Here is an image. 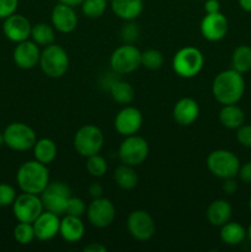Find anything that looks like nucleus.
<instances>
[{"instance_id":"nucleus-1","label":"nucleus","mask_w":251,"mask_h":252,"mask_svg":"<svg viewBox=\"0 0 251 252\" xmlns=\"http://www.w3.org/2000/svg\"><path fill=\"white\" fill-rule=\"evenodd\" d=\"M214 98L220 105H234L243 98L245 93V80L243 74L231 69L217 74L212 84Z\"/></svg>"},{"instance_id":"nucleus-2","label":"nucleus","mask_w":251,"mask_h":252,"mask_svg":"<svg viewBox=\"0 0 251 252\" xmlns=\"http://www.w3.org/2000/svg\"><path fill=\"white\" fill-rule=\"evenodd\" d=\"M16 181L22 192L41 194L49 184V171L47 165L31 160L19 167Z\"/></svg>"},{"instance_id":"nucleus-3","label":"nucleus","mask_w":251,"mask_h":252,"mask_svg":"<svg viewBox=\"0 0 251 252\" xmlns=\"http://www.w3.org/2000/svg\"><path fill=\"white\" fill-rule=\"evenodd\" d=\"M240 166L239 158L230 150L217 149L207 158V167L211 174L221 180L235 179Z\"/></svg>"},{"instance_id":"nucleus-4","label":"nucleus","mask_w":251,"mask_h":252,"mask_svg":"<svg viewBox=\"0 0 251 252\" xmlns=\"http://www.w3.org/2000/svg\"><path fill=\"white\" fill-rule=\"evenodd\" d=\"M204 65V57L196 47L187 46L177 51L172 59V69L179 76L191 79L201 73Z\"/></svg>"},{"instance_id":"nucleus-5","label":"nucleus","mask_w":251,"mask_h":252,"mask_svg":"<svg viewBox=\"0 0 251 252\" xmlns=\"http://www.w3.org/2000/svg\"><path fill=\"white\" fill-rule=\"evenodd\" d=\"M39 66L49 78H61L68 71L69 56L59 44H49L44 47L39 57Z\"/></svg>"},{"instance_id":"nucleus-6","label":"nucleus","mask_w":251,"mask_h":252,"mask_svg":"<svg viewBox=\"0 0 251 252\" xmlns=\"http://www.w3.org/2000/svg\"><path fill=\"white\" fill-rule=\"evenodd\" d=\"M110 65L115 73L130 74L142 65V52L132 43H125L112 52Z\"/></svg>"},{"instance_id":"nucleus-7","label":"nucleus","mask_w":251,"mask_h":252,"mask_svg":"<svg viewBox=\"0 0 251 252\" xmlns=\"http://www.w3.org/2000/svg\"><path fill=\"white\" fill-rule=\"evenodd\" d=\"M103 138L102 130L94 125H86L79 128L74 137V148L81 157L88 158L100 153L102 149Z\"/></svg>"},{"instance_id":"nucleus-8","label":"nucleus","mask_w":251,"mask_h":252,"mask_svg":"<svg viewBox=\"0 0 251 252\" xmlns=\"http://www.w3.org/2000/svg\"><path fill=\"white\" fill-rule=\"evenodd\" d=\"M5 145L16 152H26L33 148L37 142L34 130L26 123L14 122L10 123L4 130Z\"/></svg>"},{"instance_id":"nucleus-9","label":"nucleus","mask_w":251,"mask_h":252,"mask_svg":"<svg viewBox=\"0 0 251 252\" xmlns=\"http://www.w3.org/2000/svg\"><path fill=\"white\" fill-rule=\"evenodd\" d=\"M71 197L70 187L64 182H52L41 193V199L46 211L57 216L65 214L68 201Z\"/></svg>"},{"instance_id":"nucleus-10","label":"nucleus","mask_w":251,"mask_h":252,"mask_svg":"<svg viewBox=\"0 0 251 252\" xmlns=\"http://www.w3.org/2000/svg\"><path fill=\"white\" fill-rule=\"evenodd\" d=\"M149 155V144L139 135H128L118 148V157L123 164L138 166L147 160Z\"/></svg>"},{"instance_id":"nucleus-11","label":"nucleus","mask_w":251,"mask_h":252,"mask_svg":"<svg viewBox=\"0 0 251 252\" xmlns=\"http://www.w3.org/2000/svg\"><path fill=\"white\" fill-rule=\"evenodd\" d=\"M43 211L44 207L39 194L24 192L17 196L12 203V212H14L15 218L25 223H33Z\"/></svg>"},{"instance_id":"nucleus-12","label":"nucleus","mask_w":251,"mask_h":252,"mask_svg":"<svg viewBox=\"0 0 251 252\" xmlns=\"http://www.w3.org/2000/svg\"><path fill=\"white\" fill-rule=\"evenodd\" d=\"M89 223L98 229L107 228L116 218V208L112 202L103 197L94 198V201L86 208Z\"/></svg>"},{"instance_id":"nucleus-13","label":"nucleus","mask_w":251,"mask_h":252,"mask_svg":"<svg viewBox=\"0 0 251 252\" xmlns=\"http://www.w3.org/2000/svg\"><path fill=\"white\" fill-rule=\"evenodd\" d=\"M127 229L135 240L147 241L154 236L157 226L155 220L148 212L138 209L128 216Z\"/></svg>"},{"instance_id":"nucleus-14","label":"nucleus","mask_w":251,"mask_h":252,"mask_svg":"<svg viewBox=\"0 0 251 252\" xmlns=\"http://www.w3.org/2000/svg\"><path fill=\"white\" fill-rule=\"evenodd\" d=\"M201 33L207 41L218 42L226 36L229 30V22L225 15L219 12L214 14H206V16L202 19L201 25Z\"/></svg>"},{"instance_id":"nucleus-15","label":"nucleus","mask_w":251,"mask_h":252,"mask_svg":"<svg viewBox=\"0 0 251 252\" xmlns=\"http://www.w3.org/2000/svg\"><path fill=\"white\" fill-rule=\"evenodd\" d=\"M143 125V115L138 108L133 106H126L116 115L115 128L121 135L137 134Z\"/></svg>"},{"instance_id":"nucleus-16","label":"nucleus","mask_w":251,"mask_h":252,"mask_svg":"<svg viewBox=\"0 0 251 252\" xmlns=\"http://www.w3.org/2000/svg\"><path fill=\"white\" fill-rule=\"evenodd\" d=\"M31 22L24 15L12 14L7 16L6 19H4L2 32L7 39L15 42V43L29 39L31 37Z\"/></svg>"},{"instance_id":"nucleus-17","label":"nucleus","mask_w":251,"mask_h":252,"mask_svg":"<svg viewBox=\"0 0 251 252\" xmlns=\"http://www.w3.org/2000/svg\"><path fill=\"white\" fill-rule=\"evenodd\" d=\"M39 57H41L39 46L29 39L19 42L12 53L15 64L24 70L33 69L39 63Z\"/></svg>"},{"instance_id":"nucleus-18","label":"nucleus","mask_w":251,"mask_h":252,"mask_svg":"<svg viewBox=\"0 0 251 252\" xmlns=\"http://www.w3.org/2000/svg\"><path fill=\"white\" fill-rule=\"evenodd\" d=\"M52 26L62 33H70L78 26V15L74 6L58 2L52 10Z\"/></svg>"},{"instance_id":"nucleus-19","label":"nucleus","mask_w":251,"mask_h":252,"mask_svg":"<svg viewBox=\"0 0 251 252\" xmlns=\"http://www.w3.org/2000/svg\"><path fill=\"white\" fill-rule=\"evenodd\" d=\"M34 229V236L39 241H49L59 234L61 219L59 216L44 209L38 218L32 223Z\"/></svg>"},{"instance_id":"nucleus-20","label":"nucleus","mask_w":251,"mask_h":252,"mask_svg":"<svg viewBox=\"0 0 251 252\" xmlns=\"http://www.w3.org/2000/svg\"><path fill=\"white\" fill-rule=\"evenodd\" d=\"M172 116L180 126L193 125L199 116L198 102L191 97L181 98L175 103Z\"/></svg>"},{"instance_id":"nucleus-21","label":"nucleus","mask_w":251,"mask_h":252,"mask_svg":"<svg viewBox=\"0 0 251 252\" xmlns=\"http://www.w3.org/2000/svg\"><path fill=\"white\" fill-rule=\"evenodd\" d=\"M59 234L66 243H78L84 238L85 225L80 217H74L66 214L61 220Z\"/></svg>"},{"instance_id":"nucleus-22","label":"nucleus","mask_w":251,"mask_h":252,"mask_svg":"<svg viewBox=\"0 0 251 252\" xmlns=\"http://www.w3.org/2000/svg\"><path fill=\"white\" fill-rule=\"evenodd\" d=\"M233 216L231 204L225 199H216L207 208V219L213 226H221L228 223Z\"/></svg>"},{"instance_id":"nucleus-23","label":"nucleus","mask_w":251,"mask_h":252,"mask_svg":"<svg viewBox=\"0 0 251 252\" xmlns=\"http://www.w3.org/2000/svg\"><path fill=\"white\" fill-rule=\"evenodd\" d=\"M143 0H111V9L125 21H133L143 11Z\"/></svg>"},{"instance_id":"nucleus-24","label":"nucleus","mask_w":251,"mask_h":252,"mask_svg":"<svg viewBox=\"0 0 251 252\" xmlns=\"http://www.w3.org/2000/svg\"><path fill=\"white\" fill-rule=\"evenodd\" d=\"M219 236H220V240L226 245L236 246L240 245L245 240L246 236H248V231L240 223L229 220L228 223L220 226Z\"/></svg>"},{"instance_id":"nucleus-25","label":"nucleus","mask_w":251,"mask_h":252,"mask_svg":"<svg viewBox=\"0 0 251 252\" xmlns=\"http://www.w3.org/2000/svg\"><path fill=\"white\" fill-rule=\"evenodd\" d=\"M219 122L228 129H238L245 122V113L236 103L223 105L219 112Z\"/></svg>"},{"instance_id":"nucleus-26","label":"nucleus","mask_w":251,"mask_h":252,"mask_svg":"<svg viewBox=\"0 0 251 252\" xmlns=\"http://www.w3.org/2000/svg\"><path fill=\"white\" fill-rule=\"evenodd\" d=\"M33 157L34 160L42 162L44 165H48L57 158V144L49 138H42L38 139L33 145Z\"/></svg>"},{"instance_id":"nucleus-27","label":"nucleus","mask_w":251,"mask_h":252,"mask_svg":"<svg viewBox=\"0 0 251 252\" xmlns=\"http://www.w3.org/2000/svg\"><path fill=\"white\" fill-rule=\"evenodd\" d=\"M113 177H115L117 186L122 189H126V191L135 189V186L138 185V175L135 170L133 169V166L123 164V162L116 167Z\"/></svg>"},{"instance_id":"nucleus-28","label":"nucleus","mask_w":251,"mask_h":252,"mask_svg":"<svg viewBox=\"0 0 251 252\" xmlns=\"http://www.w3.org/2000/svg\"><path fill=\"white\" fill-rule=\"evenodd\" d=\"M231 66L234 70L244 74L251 70V47L241 44L231 54Z\"/></svg>"},{"instance_id":"nucleus-29","label":"nucleus","mask_w":251,"mask_h":252,"mask_svg":"<svg viewBox=\"0 0 251 252\" xmlns=\"http://www.w3.org/2000/svg\"><path fill=\"white\" fill-rule=\"evenodd\" d=\"M31 38L34 43L38 46L46 47L54 42L56 34H54V27L47 22H38L33 25L31 30Z\"/></svg>"},{"instance_id":"nucleus-30","label":"nucleus","mask_w":251,"mask_h":252,"mask_svg":"<svg viewBox=\"0 0 251 252\" xmlns=\"http://www.w3.org/2000/svg\"><path fill=\"white\" fill-rule=\"evenodd\" d=\"M110 93L113 101L121 103V105H128L134 98V89L127 81L118 80L112 83L110 88Z\"/></svg>"},{"instance_id":"nucleus-31","label":"nucleus","mask_w":251,"mask_h":252,"mask_svg":"<svg viewBox=\"0 0 251 252\" xmlns=\"http://www.w3.org/2000/svg\"><path fill=\"white\" fill-rule=\"evenodd\" d=\"M81 11L89 19H98L107 9V0H84L81 2Z\"/></svg>"},{"instance_id":"nucleus-32","label":"nucleus","mask_w":251,"mask_h":252,"mask_svg":"<svg viewBox=\"0 0 251 252\" xmlns=\"http://www.w3.org/2000/svg\"><path fill=\"white\" fill-rule=\"evenodd\" d=\"M165 57L159 49H147L142 52V65L149 70H157L162 66Z\"/></svg>"},{"instance_id":"nucleus-33","label":"nucleus","mask_w":251,"mask_h":252,"mask_svg":"<svg viewBox=\"0 0 251 252\" xmlns=\"http://www.w3.org/2000/svg\"><path fill=\"white\" fill-rule=\"evenodd\" d=\"M14 238L21 245H29V244H31L36 239L32 223L19 221V224L14 229Z\"/></svg>"},{"instance_id":"nucleus-34","label":"nucleus","mask_w":251,"mask_h":252,"mask_svg":"<svg viewBox=\"0 0 251 252\" xmlns=\"http://www.w3.org/2000/svg\"><path fill=\"white\" fill-rule=\"evenodd\" d=\"M86 170L94 177H102L107 171V161L101 155L95 154L86 158Z\"/></svg>"},{"instance_id":"nucleus-35","label":"nucleus","mask_w":251,"mask_h":252,"mask_svg":"<svg viewBox=\"0 0 251 252\" xmlns=\"http://www.w3.org/2000/svg\"><path fill=\"white\" fill-rule=\"evenodd\" d=\"M86 213V204L79 197H73L71 196L68 201V206H66L65 214L74 217H80L84 216Z\"/></svg>"},{"instance_id":"nucleus-36","label":"nucleus","mask_w":251,"mask_h":252,"mask_svg":"<svg viewBox=\"0 0 251 252\" xmlns=\"http://www.w3.org/2000/svg\"><path fill=\"white\" fill-rule=\"evenodd\" d=\"M16 191L7 184H0V207H9L16 199Z\"/></svg>"},{"instance_id":"nucleus-37","label":"nucleus","mask_w":251,"mask_h":252,"mask_svg":"<svg viewBox=\"0 0 251 252\" xmlns=\"http://www.w3.org/2000/svg\"><path fill=\"white\" fill-rule=\"evenodd\" d=\"M127 22L128 24H126L121 30V36H122V39L126 43H132L139 36V30H138L137 25L133 24L132 21Z\"/></svg>"},{"instance_id":"nucleus-38","label":"nucleus","mask_w":251,"mask_h":252,"mask_svg":"<svg viewBox=\"0 0 251 252\" xmlns=\"http://www.w3.org/2000/svg\"><path fill=\"white\" fill-rule=\"evenodd\" d=\"M236 139L239 144L251 148V125H243L236 129Z\"/></svg>"},{"instance_id":"nucleus-39","label":"nucleus","mask_w":251,"mask_h":252,"mask_svg":"<svg viewBox=\"0 0 251 252\" xmlns=\"http://www.w3.org/2000/svg\"><path fill=\"white\" fill-rule=\"evenodd\" d=\"M19 0H0V19H6L16 12Z\"/></svg>"},{"instance_id":"nucleus-40","label":"nucleus","mask_w":251,"mask_h":252,"mask_svg":"<svg viewBox=\"0 0 251 252\" xmlns=\"http://www.w3.org/2000/svg\"><path fill=\"white\" fill-rule=\"evenodd\" d=\"M238 176L244 184L251 185V161H248L246 164H244L243 166H240Z\"/></svg>"},{"instance_id":"nucleus-41","label":"nucleus","mask_w":251,"mask_h":252,"mask_svg":"<svg viewBox=\"0 0 251 252\" xmlns=\"http://www.w3.org/2000/svg\"><path fill=\"white\" fill-rule=\"evenodd\" d=\"M204 10L206 14H214L220 11V2L218 0H206L204 2Z\"/></svg>"},{"instance_id":"nucleus-42","label":"nucleus","mask_w":251,"mask_h":252,"mask_svg":"<svg viewBox=\"0 0 251 252\" xmlns=\"http://www.w3.org/2000/svg\"><path fill=\"white\" fill-rule=\"evenodd\" d=\"M223 191L225 192L226 194H234L236 191H238V184L234 179H226L224 180L223 185Z\"/></svg>"},{"instance_id":"nucleus-43","label":"nucleus","mask_w":251,"mask_h":252,"mask_svg":"<svg viewBox=\"0 0 251 252\" xmlns=\"http://www.w3.org/2000/svg\"><path fill=\"white\" fill-rule=\"evenodd\" d=\"M89 193L93 198H98V197H102L103 189L102 186L100 184H91L89 187Z\"/></svg>"},{"instance_id":"nucleus-44","label":"nucleus","mask_w":251,"mask_h":252,"mask_svg":"<svg viewBox=\"0 0 251 252\" xmlns=\"http://www.w3.org/2000/svg\"><path fill=\"white\" fill-rule=\"evenodd\" d=\"M84 251L85 252H106L107 251V248L103 246L102 244L100 243H91L89 244L88 246L84 248Z\"/></svg>"},{"instance_id":"nucleus-45","label":"nucleus","mask_w":251,"mask_h":252,"mask_svg":"<svg viewBox=\"0 0 251 252\" xmlns=\"http://www.w3.org/2000/svg\"><path fill=\"white\" fill-rule=\"evenodd\" d=\"M239 6L246 12H251V0H238Z\"/></svg>"},{"instance_id":"nucleus-46","label":"nucleus","mask_w":251,"mask_h":252,"mask_svg":"<svg viewBox=\"0 0 251 252\" xmlns=\"http://www.w3.org/2000/svg\"><path fill=\"white\" fill-rule=\"evenodd\" d=\"M84 0H59V2H63V4L70 5V6H78V5H81Z\"/></svg>"},{"instance_id":"nucleus-47","label":"nucleus","mask_w":251,"mask_h":252,"mask_svg":"<svg viewBox=\"0 0 251 252\" xmlns=\"http://www.w3.org/2000/svg\"><path fill=\"white\" fill-rule=\"evenodd\" d=\"M5 144V140H4V134H2L1 132H0V148L2 147V145Z\"/></svg>"},{"instance_id":"nucleus-48","label":"nucleus","mask_w":251,"mask_h":252,"mask_svg":"<svg viewBox=\"0 0 251 252\" xmlns=\"http://www.w3.org/2000/svg\"><path fill=\"white\" fill-rule=\"evenodd\" d=\"M246 231H248V238H249V240H250V243H251V224L249 225V229Z\"/></svg>"},{"instance_id":"nucleus-49","label":"nucleus","mask_w":251,"mask_h":252,"mask_svg":"<svg viewBox=\"0 0 251 252\" xmlns=\"http://www.w3.org/2000/svg\"><path fill=\"white\" fill-rule=\"evenodd\" d=\"M249 208H250V212H251V197L250 199H249Z\"/></svg>"}]
</instances>
